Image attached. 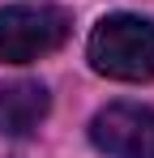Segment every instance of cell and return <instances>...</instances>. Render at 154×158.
<instances>
[{
    "instance_id": "cell-4",
    "label": "cell",
    "mask_w": 154,
    "mask_h": 158,
    "mask_svg": "<svg viewBox=\"0 0 154 158\" xmlns=\"http://www.w3.org/2000/svg\"><path fill=\"white\" fill-rule=\"evenodd\" d=\"M51 94L43 81H9L0 85V137H30L47 120Z\"/></svg>"
},
{
    "instance_id": "cell-3",
    "label": "cell",
    "mask_w": 154,
    "mask_h": 158,
    "mask_svg": "<svg viewBox=\"0 0 154 158\" xmlns=\"http://www.w3.org/2000/svg\"><path fill=\"white\" fill-rule=\"evenodd\" d=\"M90 141L107 158H154V107L107 103L90 120Z\"/></svg>"
},
{
    "instance_id": "cell-1",
    "label": "cell",
    "mask_w": 154,
    "mask_h": 158,
    "mask_svg": "<svg viewBox=\"0 0 154 158\" xmlns=\"http://www.w3.org/2000/svg\"><path fill=\"white\" fill-rule=\"evenodd\" d=\"M90 69L111 81H150L154 77V22L137 13H111L103 17L90 43Z\"/></svg>"
},
{
    "instance_id": "cell-2",
    "label": "cell",
    "mask_w": 154,
    "mask_h": 158,
    "mask_svg": "<svg viewBox=\"0 0 154 158\" xmlns=\"http://www.w3.org/2000/svg\"><path fill=\"white\" fill-rule=\"evenodd\" d=\"M73 17L60 4H4L0 9V64H30L60 52Z\"/></svg>"
}]
</instances>
